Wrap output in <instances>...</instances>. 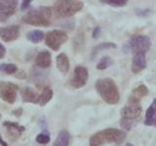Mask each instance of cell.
I'll return each instance as SVG.
<instances>
[{
    "label": "cell",
    "mask_w": 156,
    "mask_h": 146,
    "mask_svg": "<svg viewBox=\"0 0 156 146\" xmlns=\"http://www.w3.org/2000/svg\"><path fill=\"white\" fill-rule=\"evenodd\" d=\"M21 96L23 102H27V103H34L36 104L38 101L39 95L37 92L32 89L30 87H24L21 89Z\"/></svg>",
    "instance_id": "15"
},
{
    "label": "cell",
    "mask_w": 156,
    "mask_h": 146,
    "mask_svg": "<svg viewBox=\"0 0 156 146\" xmlns=\"http://www.w3.org/2000/svg\"><path fill=\"white\" fill-rule=\"evenodd\" d=\"M30 3H31L30 0H24V1H23L22 4H21V10H22V11H26V10L29 7Z\"/></svg>",
    "instance_id": "29"
},
{
    "label": "cell",
    "mask_w": 156,
    "mask_h": 146,
    "mask_svg": "<svg viewBox=\"0 0 156 146\" xmlns=\"http://www.w3.org/2000/svg\"><path fill=\"white\" fill-rule=\"evenodd\" d=\"M20 36V26H10L6 27H0V38L4 42H11L17 40Z\"/></svg>",
    "instance_id": "11"
},
{
    "label": "cell",
    "mask_w": 156,
    "mask_h": 146,
    "mask_svg": "<svg viewBox=\"0 0 156 146\" xmlns=\"http://www.w3.org/2000/svg\"><path fill=\"white\" fill-rule=\"evenodd\" d=\"M101 33V27L100 26H96L94 29H93V32H92V37L94 39H97L98 37H99Z\"/></svg>",
    "instance_id": "28"
},
{
    "label": "cell",
    "mask_w": 156,
    "mask_h": 146,
    "mask_svg": "<svg viewBox=\"0 0 156 146\" xmlns=\"http://www.w3.org/2000/svg\"><path fill=\"white\" fill-rule=\"evenodd\" d=\"M53 10L50 7H39L23 15L22 22L33 26H50Z\"/></svg>",
    "instance_id": "3"
},
{
    "label": "cell",
    "mask_w": 156,
    "mask_h": 146,
    "mask_svg": "<svg viewBox=\"0 0 156 146\" xmlns=\"http://www.w3.org/2000/svg\"><path fill=\"white\" fill-rule=\"evenodd\" d=\"M36 142L39 144H48L50 142V135L47 133H41L36 136Z\"/></svg>",
    "instance_id": "26"
},
{
    "label": "cell",
    "mask_w": 156,
    "mask_h": 146,
    "mask_svg": "<svg viewBox=\"0 0 156 146\" xmlns=\"http://www.w3.org/2000/svg\"><path fill=\"white\" fill-rule=\"evenodd\" d=\"M3 127L7 129V133L10 137H13V139H18L22 134L26 128L23 126H20L18 123L15 122H10V121H5L3 123Z\"/></svg>",
    "instance_id": "14"
},
{
    "label": "cell",
    "mask_w": 156,
    "mask_h": 146,
    "mask_svg": "<svg viewBox=\"0 0 156 146\" xmlns=\"http://www.w3.org/2000/svg\"><path fill=\"white\" fill-rule=\"evenodd\" d=\"M88 78H89V72L85 66L77 65L74 68L73 76L70 80V86L73 89H80L87 84Z\"/></svg>",
    "instance_id": "9"
},
{
    "label": "cell",
    "mask_w": 156,
    "mask_h": 146,
    "mask_svg": "<svg viewBox=\"0 0 156 146\" xmlns=\"http://www.w3.org/2000/svg\"><path fill=\"white\" fill-rule=\"evenodd\" d=\"M116 45L114 43L112 42H102L99 45H97L94 49H93L92 54H91V57H95L97 56V54L102 51V50H107V49H115Z\"/></svg>",
    "instance_id": "22"
},
{
    "label": "cell",
    "mask_w": 156,
    "mask_h": 146,
    "mask_svg": "<svg viewBox=\"0 0 156 146\" xmlns=\"http://www.w3.org/2000/svg\"><path fill=\"white\" fill-rule=\"evenodd\" d=\"M126 146H134V145L131 143H126Z\"/></svg>",
    "instance_id": "34"
},
{
    "label": "cell",
    "mask_w": 156,
    "mask_h": 146,
    "mask_svg": "<svg viewBox=\"0 0 156 146\" xmlns=\"http://www.w3.org/2000/svg\"><path fill=\"white\" fill-rule=\"evenodd\" d=\"M5 55H6V49H5V47L0 43V60L3 58Z\"/></svg>",
    "instance_id": "31"
},
{
    "label": "cell",
    "mask_w": 156,
    "mask_h": 146,
    "mask_svg": "<svg viewBox=\"0 0 156 146\" xmlns=\"http://www.w3.org/2000/svg\"><path fill=\"white\" fill-rule=\"evenodd\" d=\"M101 3L107 4L112 7H124L127 5V0H101Z\"/></svg>",
    "instance_id": "25"
},
{
    "label": "cell",
    "mask_w": 156,
    "mask_h": 146,
    "mask_svg": "<svg viewBox=\"0 0 156 146\" xmlns=\"http://www.w3.org/2000/svg\"><path fill=\"white\" fill-rule=\"evenodd\" d=\"M144 125L156 128V99H153L152 103L146 110L144 117Z\"/></svg>",
    "instance_id": "16"
},
{
    "label": "cell",
    "mask_w": 156,
    "mask_h": 146,
    "mask_svg": "<svg viewBox=\"0 0 156 146\" xmlns=\"http://www.w3.org/2000/svg\"><path fill=\"white\" fill-rule=\"evenodd\" d=\"M44 32L41 31V30H39V29H35V30H32L30 32H28L27 33V40H29L30 42L32 43H39V42H41L43 39H44Z\"/></svg>",
    "instance_id": "21"
},
{
    "label": "cell",
    "mask_w": 156,
    "mask_h": 146,
    "mask_svg": "<svg viewBox=\"0 0 156 146\" xmlns=\"http://www.w3.org/2000/svg\"><path fill=\"white\" fill-rule=\"evenodd\" d=\"M112 63H113V61H112V58L110 57H102L101 58V61L98 62L97 64V69L99 70H105L106 69L107 67H109Z\"/></svg>",
    "instance_id": "24"
},
{
    "label": "cell",
    "mask_w": 156,
    "mask_h": 146,
    "mask_svg": "<svg viewBox=\"0 0 156 146\" xmlns=\"http://www.w3.org/2000/svg\"><path fill=\"white\" fill-rule=\"evenodd\" d=\"M149 13H150V11L149 10H147V9H136V14L138 15V16H140V17H146V16H148L149 15Z\"/></svg>",
    "instance_id": "27"
},
{
    "label": "cell",
    "mask_w": 156,
    "mask_h": 146,
    "mask_svg": "<svg viewBox=\"0 0 156 146\" xmlns=\"http://www.w3.org/2000/svg\"><path fill=\"white\" fill-rule=\"evenodd\" d=\"M84 7V3L76 0H61L54 5V11L58 17L68 18L75 15Z\"/></svg>",
    "instance_id": "5"
},
{
    "label": "cell",
    "mask_w": 156,
    "mask_h": 146,
    "mask_svg": "<svg viewBox=\"0 0 156 146\" xmlns=\"http://www.w3.org/2000/svg\"><path fill=\"white\" fill-rule=\"evenodd\" d=\"M18 70V66L16 64H13V63H2V64H0V71L6 73L8 75L16 74Z\"/></svg>",
    "instance_id": "23"
},
{
    "label": "cell",
    "mask_w": 156,
    "mask_h": 146,
    "mask_svg": "<svg viewBox=\"0 0 156 146\" xmlns=\"http://www.w3.org/2000/svg\"><path fill=\"white\" fill-rule=\"evenodd\" d=\"M53 96H54V92L51 88L50 87H44L42 92L38 96L37 104H39L40 106H45L48 102L53 99Z\"/></svg>",
    "instance_id": "19"
},
{
    "label": "cell",
    "mask_w": 156,
    "mask_h": 146,
    "mask_svg": "<svg viewBox=\"0 0 156 146\" xmlns=\"http://www.w3.org/2000/svg\"><path fill=\"white\" fill-rule=\"evenodd\" d=\"M35 64L40 68H48L52 64V57L49 51H42L35 58Z\"/></svg>",
    "instance_id": "17"
},
{
    "label": "cell",
    "mask_w": 156,
    "mask_h": 146,
    "mask_svg": "<svg viewBox=\"0 0 156 146\" xmlns=\"http://www.w3.org/2000/svg\"><path fill=\"white\" fill-rule=\"evenodd\" d=\"M70 140V134L67 130H62L57 136V138L54 142L53 146H68Z\"/></svg>",
    "instance_id": "20"
},
{
    "label": "cell",
    "mask_w": 156,
    "mask_h": 146,
    "mask_svg": "<svg viewBox=\"0 0 156 146\" xmlns=\"http://www.w3.org/2000/svg\"><path fill=\"white\" fill-rule=\"evenodd\" d=\"M126 131L118 129L109 128L100 130L91 135L89 144L90 146H101L105 143H115L119 145L126 139Z\"/></svg>",
    "instance_id": "1"
},
{
    "label": "cell",
    "mask_w": 156,
    "mask_h": 146,
    "mask_svg": "<svg viewBox=\"0 0 156 146\" xmlns=\"http://www.w3.org/2000/svg\"><path fill=\"white\" fill-rule=\"evenodd\" d=\"M0 145H1V146H8V144L2 139V136L1 135H0Z\"/></svg>",
    "instance_id": "33"
},
{
    "label": "cell",
    "mask_w": 156,
    "mask_h": 146,
    "mask_svg": "<svg viewBox=\"0 0 156 146\" xmlns=\"http://www.w3.org/2000/svg\"><path fill=\"white\" fill-rule=\"evenodd\" d=\"M148 92H149V91L145 85L141 84V85L138 86L131 92L129 99H128L129 103L130 104H139L140 101L143 99L144 96L148 95Z\"/></svg>",
    "instance_id": "12"
},
{
    "label": "cell",
    "mask_w": 156,
    "mask_h": 146,
    "mask_svg": "<svg viewBox=\"0 0 156 146\" xmlns=\"http://www.w3.org/2000/svg\"><path fill=\"white\" fill-rule=\"evenodd\" d=\"M18 90L19 86L12 82H1L0 83V97L2 100L13 104L17 99Z\"/></svg>",
    "instance_id": "8"
},
{
    "label": "cell",
    "mask_w": 156,
    "mask_h": 146,
    "mask_svg": "<svg viewBox=\"0 0 156 146\" xmlns=\"http://www.w3.org/2000/svg\"><path fill=\"white\" fill-rule=\"evenodd\" d=\"M19 2L16 0H0V22H6L16 13Z\"/></svg>",
    "instance_id": "10"
},
{
    "label": "cell",
    "mask_w": 156,
    "mask_h": 146,
    "mask_svg": "<svg viewBox=\"0 0 156 146\" xmlns=\"http://www.w3.org/2000/svg\"><path fill=\"white\" fill-rule=\"evenodd\" d=\"M12 114L15 115V116H17V117H21L22 114H23V109L22 108H18L16 110H13L12 111Z\"/></svg>",
    "instance_id": "32"
},
{
    "label": "cell",
    "mask_w": 156,
    "mask_h": 146,
    "mask_svg": "<svg viewBox=\"0 0 156 146\" xmlns=\"http://www.w3.org/2000/svg\"><path fill=\"white\" fill-rule=\"evenodd\" d=\"M15 76H16L17 78H19V79H26L27 73L24 72L23 70H18L16 74H15Z\"/></svg>",
    "instance_id": "30"
},
{
    "label": "cell",
    "mask_w": 156,
    "mask_h": 146,
    "mask_svg": "<svg viewBox=\"0 0 156 146\" xmlns=\"http://www.w3.org/2000/svg\"><path fill=\"white\" fill-rule=\"evenodd\" d=\"M67 34L65 31L55 29L49 31L45 35V43L53 51L57 52L67 41Z\"/></svg>",
    "instance_id": "6"
},
{
    "label": "cell",
    "mask_w": 156,
    "mask_h": 146,
    "mask_svg": "<svg viewBox=\"0 0 156 146\" xmlns=\"http://www.w3.org/2000/svg\"><path fill=\"white\" fill-rule=\"evenodd\" d=\"M95 88L101 99L107 104H116L120 100V94L118 87L111 78H104L97 80Z\"/></svg>",
    "instance_id": "2"
},
{
    "label": "cell",
    "mask_w": 156,
    "mask_h": 146,
    "mask_svg": "<svg viewBox=\"0 0 156 146\" xmlns=\"http://www.w3.org/2000/svg\"><path fill=\"white\" fill-rule=\"evenodd\" d=\"M128 47L130 51L134 54L146 53L151 47V41L148 36L145 35H133L128 42Z\"/></svg>",
    "instance_id": "7"
},
{
    "label": "cell",
    "mask_w": 156,
    "mask_h": 146,
    "mask_svg": "<svg viewBox=\"0 0 156 146\" xmlns=\"http://www.w3.org/2000/svg\"><path fill=\"white\" fill-rule=\"evenodd\" d=\"M1 117H2V116H1V114H0V119H1Z\"/></svg>",
    "instance_id": "35"
},
{
    "label": "cell",
    "mask_w": 156,
    "mask_h": 146,
    "mask_svg": "<svg viewBox=\"0 0 156 146\" xmlns=\"http://www.w3.org/2000/svg\"><path fill=\"white\" fill-rule=\"evenodd\" d=\"M143 108L140 104H129L121 109L120 126L124 131H129L136 127L140 119Z\"/></svg>",
    "instance_id": "4"
},
{
    "label": "cell",
    "mask_w": 156,
    "mask_h": 146,
    "mask_svg": "<svg viewBox=\"0 0 156 146\" xmlns=\"http://www.w3.org/2000/svg\"><path fill=\"white\" fill-rule=\"evenodd\" d=\"M56 64L58 69L60 70L62 74H66V73L69 71L70 68V62H69V58L66 55V54H60V55L57 56L56 58Z\"/></svg>",
    "instance_id": "18"
},
{
    "label": "cell",
    "mask_w": 156,
    "mask_h": 146,
    "mask_svg": "<svg viewBox=\"0 0 156 146\" xmlns=\"http://www.w3.org/2000/svg\"><path fill=\"white\" fill-rule=\"evenodd\" d=\"M146 67V57L144 53H138L135 54L133 57V61H132L131 70L135 74L141 72L145 69Z\"/></svg>",
    "instance_id": "13"
}]
</instances>
